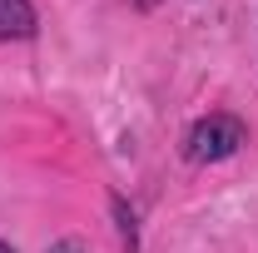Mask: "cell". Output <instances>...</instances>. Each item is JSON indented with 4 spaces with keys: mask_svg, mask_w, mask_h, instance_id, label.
Wrapping results in <instances>:
<instances>
[{
    "mask_svg": "<svg viewBox=\"0 0 258 253\" xmlns=\"http://www.w3.org/2000/svg\"><path fill=\"white\" fill-rule=\"evenodd\" d=\"M243 139H248L243 119H233V114H209V119H199V124L189 129L184 154H189V164H219V159L238 154Z\"/></svg>",
    "mask_w": 258,
    "mask_h": 253,
    "instance_id": "obj_1",
    "label": "cell"
},
{
    "mask_svg": "<svg viewBox=\"0 0 258 253\" xmlns=\"http://www.w3.org/2000/svg\"><path fill=\"white\" fill-rule=\"evenodd\" d=\"M35 35V5L30 0H0V40H30Z\"/></svg>",
    "mask_w": 258,
    "mask_h": 253,
    "instance_id": "obj_2",
    "label": "cell"
},
{
    "mask_svg": "<svg viewBox=\"0 0 258 253\" xmlns=\"http://www.w3.org/2000/svg\"><path fill=\"white\" fill-rule=\"evenodd\" d=\"M50 253H85V243H75V238H60V243H50Z\"/></svg>",
    "mask_w": 258,
    "mask_h": 253,
    "instance_id": "obj_3",
    "label": "cell"
},
{
    "mask_svg": "<svg viewBox=\"0 0 258 253\" xmlns=\"http://www.w3.org/2000/svg\"><path fill=\"white\" fill-rule=\"evenodd\" d=\"M0 253H15V248H10V243H0Z\"/></svg>",
    "mask_w": 258,
    "mask_h": 253,
    "instance_id": "obj_4",
    "label": "cell"
}]
</instances>
